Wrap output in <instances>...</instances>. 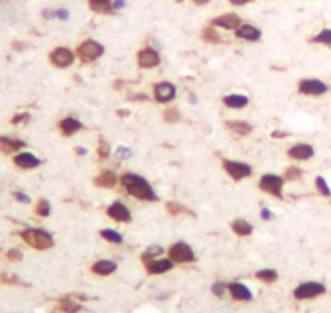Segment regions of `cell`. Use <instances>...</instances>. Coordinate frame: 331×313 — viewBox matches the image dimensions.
<instances>
[{
  "mask_svg": "<svg viewBox=\"0 0 331 313\" xmlns=\"http://www.w3.org/2000/svg\"><path fill=\"white\" fill-rule=\"evenodd\" d=\"M122 187L125 188V192L128 195H132V197H135L138 200H143V201L158 200L154 190L151 188L147 178L138 174H133V172H125V174L122 175Z\"/></svg>",
  "mask_w": 331,
  "mask_h": 313,
  "instance_id": "6da1fadb",
  "label": "cell"
},
{
  "mask_svg": "<svg viewBox=\"0 0 331 313\" xmlns=\"http://www.w3.org/2000/svg\"><path fill=\"white\" fill-rule=\"evenodd\" d=\"M21 237L28 245H31L33 248L37 250H47L54 245L52 236L49 232L42 231V229H26V231L21 232Z\"/></svg>",
  "mask_w": 331,
  "mask_h": 313,
  "instance_id": "7a4b0ae2",
  "label": "cell"
},
{
  "mask_svg": "<svg viewBox=\"0 0 331 313\" xmlns=\"http://www.w3.org/2000/svg\"><path fill=\"white\" fill-rule=\"evenodd\" d=\"M103 54H104L103 44H99L98 41H93V39H88V41L81 42L76 49V55L83 62H94V60H98Z\"/></svg>",
  "mask_w": 331,
  "mask_h": 313,
  "instance_id": "3957f363",
  "label": "cell"
},
{
  "mask_svg": "<svg viewBox=\"0 0 331 313\" xmlns=\"http://www.w3.org/2000/svg\"><path fill=\"white\" fill-rule=\"evenodd\" d=\"M299 93L304 96H323L328 93V85L318 78H305L299 83Z\"/></svg>",
  "mask_w": 331,
  "mask_h": 313,
  "instance_id": "277c9868",
  "label": "cell"
},
{
  "mask_svg": "<svg viewBox=\"0 0 331 313\" xmlns=\"http://www.w3.org/2000/svg\"><path fill=\"white\" fill-rule=\"evenodd\" d=\"M169 258L174 263H190L195 260L193 250L185 242H177L169 248Z\"/></svg>",
  "mask_w": 331,
  "mask_h": 313,
  "instance_id": "5b68a950",
  "label": "cell"
},
{
  "mask_svg": "<svg viewBox=\"0 0 331 313\" xmlns=\"http://www.w3.org/2000/svg\"><path fill=\"white\" fill-rule=\"evenodd\" d=\"M283 185H284V180H283V177H279V175L265 174L260 178V188L263 192L274 195V197H278V198H283Z\"/></svg>",
  "mask_w": 331,
  "mask_h": 313,
  "instance_id": "8992f818",
  "label": "cell"
},
{
  "mask_svg": "<svg viewBox=\"0 0 331 313\" xmlns=\"http://www.w3.org/2000/svg\"><path fill=\"white\" fill-rule=\"evenodd\" d=\"M224 171L231 175L234 180H242V178L249 177L252 174V167L245 163H240V161H231V159H224L222 163Z\"/></svg>",
  "mask_w": 331,
  "mask_h": 313,
  "instance_id": "52a82bcc",
  "label": "cell"
},
{
  "mask_svg": "<svg viewBox=\"0 0 331 313\" xmlns=\"http://www.w3.org/2000/svg\"><path fill=\"white\" fill-rule=\"evenodd\" d=\"M49 59H50V62L57 67V69H67V67H70L72 64H74L75 55L70 49H67V47H55L52 52H50Z\"/></svg>",
  "mask_w": 331,
  "mask_h": 313,
  "instance_id": "ba28073f",
  "label": "cell"
},
{
  "mask_svg": "<svg viewBox=\"0 0 331 313\" xmlns=\"http://www.w3.org/2000/svg\"><path fill=\"white\" fill-rule=\"evenodd\" d=\"M322 294H325V286L323 284H320V282H304L294 290V297L299 299V300L313 299V297H318V295H322Z\"/></svg>",
  "mask_w": 331,
  "mask_h": 313,
  "instance_id": "9c48e42d",
  "label": "cell"
},
{
  "mask_svg": "<svg viewBox=\"0 0 331 313\" xmlns=\"http://www.w3.org/2000/svg\"><path fill=\"white\" fill-rule=\"evenodd\" d=\"M161 64L159 52L154 50L153 47H145L138 52V65L142 69H153Z\"/></svg>",
  "mask_w": 331,
  "mask_h": 313,
  "instance_id": "30bf717a",
  "label": "cell"
},
{
  "mask_svg": "<svg viewBox=\"0 0 331 313\" xmlns=\"http://www.w3.org/2000/svg\"><path fill=\"white\" fill-rule=\"evenodd\" d=\"M154 98L158 103H169L176 98V86L169 81H161L154 86Z\"/></svg>",
  "mask_w": 331,
  "mask_h": 313,
  "instance_id": "8fae6325",
  "label": "cell"
},
{
  "mask_svg": "<svg viewBox=\"0 0 331 313\" xmlns=\"http://www.w3.org/2000/svg\"><path fill=\"white\" fill-rule=\"evenodd\" d=\"M108 214L114 221H119V222H128V221L132 219L130 209H128L123 203H120V201H115V203H112L109 206Z\"/></svg>",
  "mask_w": 331,
  "mask_h": 313,
  "instance_id": "7c38bea8",
  "label": "cell"
},
{
  "mask_svg": "<svg viewBox=\"0 0 331 313\" xmlns=\"http://www.w3.org/2000/svg\"><path fill=\"white\" fill-rule=\"evenodd\" d=\"M288 154H289V158H293L295 161H307V159H310L313 154H315V151H313L312 144L299 143V144H294V146H291Z\"/></svg>",
  "mask_w": 331,
  "mask_h": 313,
  "instance_id": "4fadbf2b",
  "label": "cell"
},
{
  "mask_svg": "<svg viewBox=\"0 0 331 313\" xmlns=\"http://www.w3.org/2000/svg\"><path fill=\"white\" fill-rule=\"evenodd\" d=\"M240 23H242V21H240V18L235 13H226L221 16H216V18L211 21L213 26H220V28H224V30H237Z\"/></svg>",
  "mask_w": 331,
  "mask_h": 313,
  "instance_id": "5bb4252c",
  "label": "cell"
},
{
  "mask_svg": "<svg viewBox=\"0 0 331 313\" xmlns=\"http://www.w3.org/2000/svg\"><path fill=\"white\" fill-rule=\"evenodd\" d=\"M145 265H147V270L151 275H162V273L166 271H171L174 268V261L169 258H162V260H148L145 261Z\"/></svg>",
  "mask_w": 331,
  "mask_h": 313,
  "instance_id": "9a60e30c",
  "label": "cell"
},
{
  "mask_svg": "<svg viewBox=\"0 0 331 313\" xmlns=\"http://www.w3.org/2000/svg\"><path fill=\"white\" fill-rule=\"evenodd\" d=\"M235 36L239 39H245V41H258L261 37V31L254 25H240L235 30Z\"/></svg>",
  "mask_w": 331,
  "mask_h": 313,
  "instance_id": "2e32d148",
  "label": "cell"
},
{
  "mask_svg": "<svg viewBox=\"0 0 331 313\" xmlns=\"http://www.w3.org/2000/svg\"><path fill=\"white\" fill-rule=\"evenodd\" d=\"M229 292L235 299V300H240V302H249L254 299V294L250 292V289L245 286V284H240V282H232L231 286H229Z\"/></svg>",
  "mask_w": 331,
  "mask_h": 313,
  "instance_id": "e0dca14e",
  "label": "cell"
},
{
  "mask_svg": "<svg viewBox=\"0 0 331 313\" xmlns=\"http://www.w3.org/2000/svg\"><path fill=\"white\" fill-rule=\"evenodd\" d=\"M59 127H60L62 135H65V137H72L74 133H76L78 130H81L83 128L81 122L78 119H75V117H67V119L60 120Z\"/></svg>",
  "mask_w": 331,
  "mask_h": 313,
  "instance_id": "ac0fdd59",
  "label": "cell"
},
{
  "mask_svg": "<svg viewBox=\"0 0 331 313\" xmlns=\"http://www.w3.org/2000/svg\"><path fill=\"white\" fill-rule=\"evenodd\" d=\"M94 185L99 188H112L117 185V175L112 171H103L94 178Z\"/></svg>",
  "mask_w": 331,
  "mask_h": 313,
  "instance_id": "d6986e66",
  "label": "cell"
},
{
  "mask_svg": "<svg viewBox=\"0 0 331 313\" xmlns=\"http://www.w3.org/2000/svg\"><path fill=\"white\" fill-rule=\"evenodd\" d=\"M88 5L93 12L103 13V15H110L115 10L112 0H88Z\"/></svg>",
  "mask_w": 331,
  "mask_h": 313,
  "instance_id": "ffe728a7",
  "label": "cell"
},
{
  "mask_svg": "<svg viewBox=\"0 0 331 313\" xmlns=\"http://www.w3.org/2000/svg\"><path fill=\"white\" fill-rule=\"evenodd\" d=\"M224 105H227L229 109H242L249 104V98L245 94H227L222 99Z\"/></svg>",
  "mask_w": 331,
  "mask_h": 313,
  "instance_id": "44dd1931",
  "label": "cell"
},
{
  "mask_svg": "<svg viewBox=\"0 0 331 313\" xmlns=\"http://www.w3.org/2000/svg\"><path fill=\"white\" fill-rule=\"evenodd\" d=\"M93 273H96L99 276H109L117 270V265L110 260H99L93 265Z\"/></svg>",
  "mask_w": 331,
  "mask_h": 313,
  "instance_id": "7402d4cb",
  "label": "cell"
},
{
  "mask_svg": "<svg viewBox=\"0 0 331 313\" xmlns=\"http://www.w3.org/2000/svg\"><path fill=\"white\" fill-rule=\"evenodd\" d=\"M39 161L35 154L31 153H21L15 158V164L18 167H23V169H33V167H37L39 166Z\"/></svg>",
  "mask_w": 331,
  "mask_h": 313,
  "instance_id": "603a6c76",
  "label": "cell"
},
{
  "mask_svg": "<svg viewBox=\"0 0 331 313\" xmlns=\"http://www.w3.org/2000/svg\"><path fill=\"white\" fill-rule=\"evenodd\" d=\"M226 127L229 128V130H232L234 133L240 135V137L249 135V133L254 130V127H252L249 122H245V120H227Z\"/></svg>",
  "mask_w": 331,
  "mask_h": 313,
  "instance_id": "cb8c5ba5",
  "label": "cell"
},
{
  "mask_svg": "<svg viewBox=\"0 0 331 313\" xmlns=\"http://www.w3.org/2000/svg\"><path fill=\"white\" fill-rule=\"evenodd\" d=\"M25 146V143L21 139H13L8 137H0V151L2 153H15Z\"/></svg>",
  "mask_w": 331,
  "mask_h": 313,
  "instance_id": "d4e9b609",
  "label": "cell"
},
{
  "mask_svg": "<svg viewBox=\"0 0 331 313\" xmlns=\"http://www.w3.org/2000/svg\"><path fill=\"white\" fill-rule=\"evenodd\" d=\"M231 227H232V231L237 234V236H240V237L250 236L252 231H254L252 224H250L249 221H245V219H235L232 224H231Z\"/></svg>",
  "mask_w": 331,
  "mask_h": 313,
  "instance_id": "484cf974",
  "label": "cell"
},
{
  "mask_svg": "<svg viewBox=\"0 0 331 313\" xmlns=\"http://www.w3.org/2000/svg\"><path fill=\"white\" fill-rule=\"evenodd\" d=\"M201 37H203V41H206V42H211V44H218V42L221 41L220 35H218V31H216L213 26L205 28V30L201 31Z\"/></svg>",
  "mask_w": 331,
  "mask_h": 313,
  "instance_id": "4316f807",
  "label": "cell"
},
{
  "mask_svg": "<svg viewBox=\"0 0 331 313\" xmlns=\"http://www.w3.org/2000/svg\"><path fill=\"white\" fill-rule=\"evenodd\" d=\"M60 307H62V310L67 312V313H76V312H80V309H81V305L78 304L76 300L70 299V297H67V299L62 300Z\"/></svg>",
  "mask_w": 331,
  "mask_h": 313,
  "instance_id": "83f0119b",
  "label": "cell"
},
{
  "mask_svg": "<svg viewBox=\"0 0 331 313\" xmlns=\"http://www.w3.org/2000/svg\"><path fill=\"white\" fill-rule=\"evenodd\" d=\"M101 237L112 243H122V240H123L120 234L115 232L114 229H103V231H101Z\"/></svg>",
  "mask_w": 331,
  "mask_h": 313,
  "instance_id": "f1b7e54d",
  "label": "cell"
},
{
  "mask_svg": "<svg viewBox=\"0 0 331 313\" xmlns=\"http://www.w3.org/2000/svg\"><path fill=\"white\" fill-rule=\"evenodd\" d=\"M312 41L317 42V44H325V46H331V28L322 30L315 37L312 39Z\"/></svg>",
  "mask_w": 331,
  "mask_h": 313,
  "instance_id": "f546056e",
  "label": "cell"
},
{
  "mask_svg": "<svg viewBox=\"0 0 331 313\" xmlns=\"http://www.w3.org/2000/svg\"><path fill=\"white\" fill-rule=\"evenodd\" d=\"M257 278L263 282H274L278 279V273L274 270H260L257 273Z\"/></svg>",
  "mask_w": 331,
  "mask_h": 313,
  "instance_id": "4dcf8cb0",
  "label": "cell"
},
{
  "mask_svg": "<svg viewBox=\"0 0 331 313\" xmlns=\"http://www.w3.org/2000/svg\"><path fill=\"white\" fill-rule=\"evenodd\" d=\"M315 187H317L318 192L323 195V197H331V188L328 187V182L325 180L322 175L315 178Z\"/></svg>",
  "mask_w": 331,
  "mask_h": 313,
  "instance_id": "1f68e13d",
  "label": "cell"
},
{
  "mask_svg": "<svg viewBox=\"0 0 331 313\" xmlns=\"http://www.w3.org/2000/svg\"><path fill=\"white\" fill-rule=\"evenodd\" d=\"M36 214L42 216V217H46V216L50 214V205H49L47 200H41V201H39L37 206H36Z\"/></svg>",
  "mask_w": 331,
  "mask_h": 313,
  "instance_id": "d6a6232c",
  "label": "cell"
},
{
  "mask_svg": "<svg viewBox=\"0 0 331 313\" xmlns=\"http://www.w3.org/2000/svg\"><path fill=\"white\" fill-rule=\"evenodd\" d=\"M159 253H162V248L159 247V245H154V247H149V248L147 250V253L143 255V260H145V261L153 260V256L159 255Z\"/></svg>",
  "mask_w": 331,
  "mask_h": 313,
  "instance_id": "836d02e7",
  "label": "cell"
},
{
  "mask_svg": "<svg viewBox=\"0 0 331 313\" xmlns=\"http://www.w3.org/2000/svg\"><path fill=\"white\" fill-rule=\"evenodd\" d=\"M284 177L288 178V180H295V178H300L302 177V171L297 169V167H289V169L286 171Z\"/></svg>",
  "mask_w": 331,
  "mask_h": 313,
  "instance_id": "e575fe53",
  "label": "cell"
},
{
  "mask_svg": "<svg viewBox=\"0 0 331 313\" xmlns=\"http://www.w3.org/2000/svg\"><path fill=\"white\" fill-rule=\"evenodd\" d=\"M164 119L167 120V122H177L179 119H181V114H179V110L177 109H167L166 112H164Z\"/></svg>",
  "mask_w": 331,
  "mask_h": 313,
  "instance_id": "d590c367",
  "label": "cell"
},
{
  "mask_svg": "<svg viewBox=\"0 0 331 313\" xmlns=\"http://www.w3.org/2000/svg\"><path fill=\"white\" fill-rule=\"evenodd\" d=\"M109 153H110L109 144L106 143V141H101V143H99V146H98V154L101 156V158H108Z\"/></svg>",
  "mask_w": 331,
  "mask_h": 313,
  "instance_id": "8d00e7d4",
  "label": "cell"
},
{
  "mask_svg": "<svg viewBox=\"0 0 331 313\" xmlns=\"http://www.w3.org/2000/svg\"><path fill=\"white\" fill-rule=\"evenodd\" d=\"M167 211H169L171 214L176 216V214H181L182 211H185V208L179 205V203H169V205H167Z\"/></svg>",
  "mask_w": 331,
  "mask_h": 313,
  "instance_id": "74e56055",
  "label": "cell"
},
{
  "mask_svg": "<svg viewBox=\"0 0 331 313\" xmlns=\"http://www.w3.org/2000/svg\"><path fill=\"white\" fill-rule=\"evenodd\" d=\"M226 292V284L224 282H216L215 286H213V294L215 295H222Z\"/></svg>",
  "mask_w": 331,
  "mask_h": 313,
  "instance_id": "f35d334b",
  "label": "cell"
},
{
  "mask_svg": "<svg viewBox=\"0 0 331 313\" xmlns=\"http://www.w3.org/2000/svg\"><path fill=\"white\" fill-rule=\"evenodd\" d=\"M8 258L12 261H20L21 258H23V255H21L20 250H10L8 251Z\"/></svg>",
  "mask_w": 331,
  "mask_h": 313,
  "instance_id": "ab89813d",
  "label": "cell"
},
{
  "mask_svg": "<svg viewBox=\"0 0 331 313\" xmlns=\"http://www.w3.org/2000/svg\"><path fill=\"white\" fill-rule=\"evenodd\" d=\"M117 154H119L120 158H128V156H130L132 153H130V149H128V148H125V146H120L119 149H117Z\"/></svg>",
  "mask_w": 331,
  "mask_h": 313,
  "instance_id": "60d3db41",
  "label": "cell"
},
{
  "mask_svg": "<svg viewBox=\"0 0 331 313\" xmlns=\"http://www.w3.org/2000/svg\"><path fill=\"white\" fill-rule=\"evenodd\" d=\"M15 198L18 200V201H21V203H30V197H28V195H25V193L16 192L15 193Z\"/></svg>",
  "mask_w": 331,
  "mask_h": 313,
  "instance_id": "b9f144b4",
  "label": "cell"
},
{
  "mask_svg": "<svg viewBox=\"0 0 331 313\" xmlns=\"http://www.w3.org/2000/svg\"><path fill=\"white\" fill-rule=\"evenodd\" d=\"M55 15H57V18L59 20H67L70 16V13H69V10H57V12H55Z\"/></svg>",
  "mask_w": 331,
  "mask_h": 313,
  "instance_id": "7bdbcfd3",
  "label": "cell"
},
{
  "mask_svg": "<svg viewBox=\"0 0 331 313\" xmlns=\"http://www.w3.org/2000/svg\"><path fill=\"white\" fill-rule=\"evenodd\" d=\"M0 279H2L3 282H12V284H18V279H16L15 276H7V275H2V276H0Z\"/></svg>",
  "mask_w": 331,
  "mask_h": 313,
  "instance_id": "ee69618b",
  "label": "cell"
},
{
  "mask_svg": "<svg viewBox=\"0 0 331 313\" xmlns=\"http://www.w3.org/2000/svg\"><path fill=\"white\" fill-rule=\"evenodd\" d=\"M261 217H263V219H265V221H268V219H271V217H273V213H271V211L268 209V208H263V209H261Z\"/></svg>",
  "mask_w": 331,
  "mask_h": 313,
  "instance_id": "f6af8a7d",
  "label": "cell"
},
{
  "mask_svg": "<svg viewBox=\"0 0 331 313\" xmlns=\"http://www.w3.org/2000/svg\"><path fill=\"white\" fill-rule=\"evenodd\" d=\"M28 119H30V115H28V114H20V115H16L15 119H13V124H18V122L28 120Z\"/></svg>",
  "mask_w": 331,
  "mask_h": 313,
  "instance_id": "bcb514c9",
  "label": "cell"
},
{
  "mask_svg": "<svg viewBox=\"0 0 331 313\" xmlns=\"http://www.w3.org/2000/svg\"><path fill=\"white\" fill-rule=\"evenodd\" d=\"M123 5H125V0H114V8L115 10L123 8Z\"/></svg>",
  "mask_w": 331,
  "mask_h": 313,
  "instance_id": "7dc6e473",
  "label": "cell"
},
{
  "mask_svg": "<svg viewBox=\"0 0 331 313\" xmlns=\"http://www.w3.org/2000/svg\"><path fill=\"white\" fill-rule=\"evenodd\" d=\"M42 15L46 16L47 20H50V18H57V15H55V12H50V10H46V12H44Z\"/></svg>",
  "mask_w": 331,
  "mask_h": 313,
  "instance_id": "c3c4849f",
  "label": "cell"
},
{
  "mask_svg": "<svg viewBox=\"0 0 331 313\" xmlns=\"http://www.w3.org/2000/svg\"><path fill=\"white\" fill-rule=\"evenodd\" d=\"M229 2L234 3V5H245V3L252 2V0H229Z\"/></svg>",
  "mask_w": 331,
  "mask_h": 313,
  "instance_id": "681fc988",
  "label": "cell"
},
{
  "mask_svg": "<svg viewBox=\"0 0 331 313\" xmlns=\"http://www.w3.org/2000/svg\"><path fill=\"white\" fill-rule=\"evenodd\" d=\"M273 137L274 138H286L288 137V133L286 132H273Z\"/></svg>",
  "mask_w": 331,
  "mask_h": 313,
  "instance_id": "f907efd6",
  "label": "cell"
},
{
  "mask_svg": "<svg viewBox=\"0 0 331 313\" xmlns=\"http://www.w3.org/2000/svg\"><path fill=\"white\" fill-rule=\"evenodd\" d=\"M193 3H196V5H206L210 2V0H192Z\"/></svg>",
  "mask_w": 331,
  "mask_h": 313,
  "instance_id": "816d5d0a",
  "label": "cell"
},
{
  "mask_svg": "<svg viewBox=\"0 0 331 313\" xmlns=\"http://www.w3.org/2000/svg\"><path fill=\"white\" fill-rule=\"evenodd\" d=\"M76 153L83 156V154H86V149L83 148V146H76Z\"/></svg>",
  "mask_w": 331,
  "mask_h": 313,
  "instance_id": "f5cc1de1",
  "label": "cell"
}]
</instances>
